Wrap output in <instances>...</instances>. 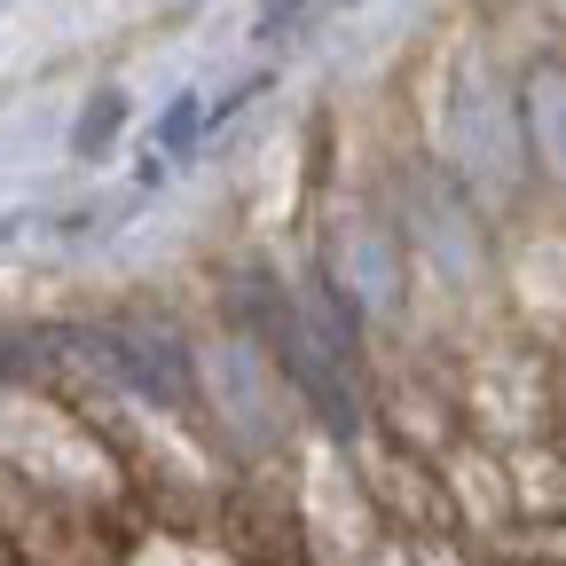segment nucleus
Here are the masks:
<instances>
[{
  "instance_id": "f257e3e1",
  "label": "nucleus",
  "mask_w": 566,
  "mask_h": 566,
  "mask_svg": "<svg viewBox=\"0 0 566 566\" xmlns=\"http://www.w3.org/2000/svg\"><path fill=\"white\" fill-rule=\"evenodd\" d=\"M370 181H378L394 229L409 244V268H417V331L472 338L488 323H504V307H495V244H504V221L417 134L394 142V158Z\"/></svg>"
},
{
  "instance_id": "f03ea898",
  "label": "nucleus",
  "mask_w": 566,
  "mask_h": 566,
  "mask_svg": "<svg viewBox=\"0 0 566 566\" xmlns=\"http://www.w3.org/2000/svg\"><path fill=\"white\" fill-rule=\"evenodd\" d=\"M495 221L535 205V174H527V134H520V87H512V48L488 24H464L457 40L433 48L424 71V103L409 126Z\"/></svg>"
},
{
  "instance_id": "7ed1b4c3",
  "label": "nucleus",
  "mask_w": 566,
  "mask_h": 566,
  "mask_svg": "<svg viewBox=\"0 0 566 566\" xmlns=\"http://www.w3.org/2000/svg\"><path fill=\"white\" fill-rule=\"evenodd\" d=\"M197 338V424L237 472H283L307 449V409L292 394V378L275 370V354L229 323V315H189Z\"/></svg>"
},
{
  "instance_id": "20e7f679",
  "label": "nucleus",
  "mask_w": 566,
  "mask_h": 566,
  "mask_svg": "<svg viewBox=\"0 0 566 566\" xmlns=\"http://www.w3.org/2000/svg\"><path fill=\"white\" fill-rule=\"evenodd\" d=\"M307 275L378 346H394V338L417 331V268H409V244L394 229L378 181H354V189L323 197L315 237H307Z\"/></svg>"
},
{
  "instance_id": "39448f33",
  "label": "nucleus",
  "mask_w": 566,
  "mask_h": 566,
  "mask_svg": "<svg viewBox=\"0 0 566 566\" xmlns=\"http://www.w3.org/2000/svg\"><path fill=\"white\" fill-rule=\"evenodd\" d=\"M495 307L535 346H566V205H527L495 244Z\"/></svg>"
},
{
  "instance_id": "423d86ee",
  "label": "nucleus",
  "mask_w": 566,
  "mask_h": 566,
  "mask_svg": "<svg viewBox=\"0 0 566 566\" xmlns=\"http://www.w3.org/2000/svg\"><path fill=\"white\" fill-rule=\"evenodd\" d=\"M512 87H520V134H527L535 197L566 205V32H535L512 48Z\"/></svg>"
},
{
  "instance_id": "0eeeda50",
  "label": "nucleus",
  "mask_w": 566,
  "mask_h": 566,
  "mask_svg": "<svg viewBox=\"0 0 566 566\" xmlns=\"http://www.w3.org/2000/svg\"><path fill=\"white\" fill-rule=\"evenodd\" d=\"M205 134H212L205 95H197V87H189V95H174V103H166V118H158V150H166V158H189Z\"/></svg>"
},
{
  "instance_id": "6e6552de",
  "label": "nucleus",
  "mask_w": 566,
  "mask_h": 566,
  "mask_svg": "<svg viewBox=\"0 0 566 566\" xmlns=\"http://www.w3.org/2000/svg\"><path fill=\"white\" fill-rule=\"evenodd\" d=\"M118 126H126V95H118V87H95L87 111H80V142H71V150H80V158H103L111 142H118Z\"/></svg>"
},
{
  "instance_id": "1a4fd4ad",
  "label": "nucleus",
  "mask_w": 566,
  "mask_h": 566,
  "mask_svg": "<svg viewBox=\"0 0 566 566\" xmlns=\"http://www.w3.org/2000/svg\"><path fill=\"white\" fill-rule=\"evenodd\" d=\"M307 9H315V0H260V24H252V32H260V40H283Z\"/></svg>"
},
{
  "instance_id": "9d476101",
  "label": "nucleus",
  "mask_w": 566,
  "mask_h": 566,
  "mask_svg": "<svg viewBox=\"0 0 566 566\" xmlns=\"http://www.w3.org/2000/svg\"><path fill=\"white\" fill-rule=\"evenodd\" d=\"M558 32H566V0H558Z\"/></svg>"
}]
</instances>
